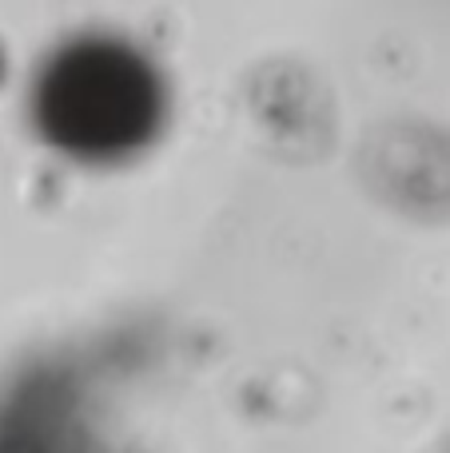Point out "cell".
Masks as SVG:
<instances>
[{
    "label": "cell",
    "mask_w": 450,
    "mask_h": 453,
    "mask_svg": "<svg viewBox=\"0 0 450 453\" xmlns=\"http://www.w3.org/2000/svg\"><path fill=\"white\" fill-rule=\"evenodd\" d=\"M36 124L76 159H120L140 151L164 124V80L136 48L84 36L40 72Z\"/></svg>",
    "instance_id": "obj_1"
}]
</instances>
